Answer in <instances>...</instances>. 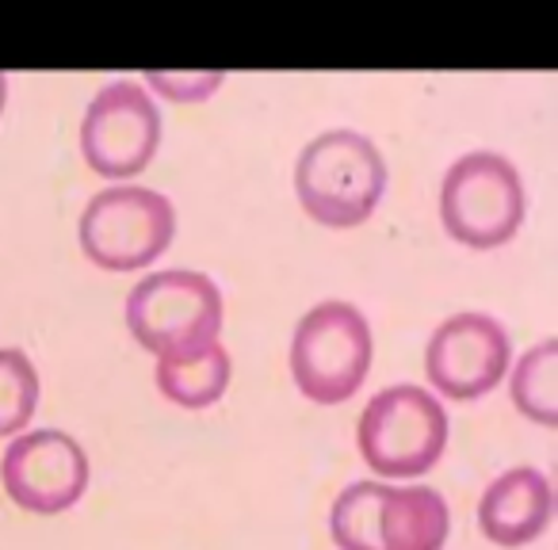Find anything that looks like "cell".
Returning <instances> with one entry per match:
<instances>
[{"instance_id":"obj_3","label":"cell","mask_w":558,"mask_h":550,"mask_svg":"<svg viewBox=\"0 0 558 550\" xmlns=\"http://www.w3.org/2000/svg\"><path fill=\"white\" fill-rule=\"evenodd\" d=\"M375 337L364 310L326 298L306 310L291 337V375L299 390L322 405L344 402L360 390L372 367Z\"/></svg>"},{"instance_id":"obj_9","label":"cell","mask_w":558,"mask_h":550,"mask_svg":"<svg viewBox=\"0 0 558 550\" xmlns=\"http://www.w3.org/2000/svg\"><path fill=\"white\" fill-rule=\"evenodd\" d=\"M0 481L16 504L32 512H62L85 493L88 455L62 428H35L0 455Z\"/></svg>"},{"instance_id":"obj_1","label":"cell","mask_w":558,"mask_h":550,"mask_svg":"<svg viewBox=\"0 0 558 550\" xmlns=\"http://www.w3.org/2000/svg\"><path fill=\"white\" fill-rule=\"evenodd\" d=\"M295 192L306 215L326 225H360L375 215L387 192V161L379 146L360 131L318 134L303 146L295 164Z\"/></svg>"},{"instance_id":"obj_7","label":"cell","mask_w":558,"mask_h":550,"mask_svg":"<svg viewBox=\"0 0 558 550\" xmlns=\"http://www.w3.org/2000/svg\"><path fill=\"white\" fill-rule=\"evenodd\" d=\"M161 146V111L138 81H111L93 96L81 119V154L108 180H131Z\"/></svg>"},{"instance_id":"obj_13","label":"cell","mask_w":558,"mask_h":550,"mask_svg":"<svg viewBox=\"0 0 558 550\" xmlns=\"http://www.w3.org/2000/svg\"><path fill=\"white\" fill-rule=\"evenodd\" d=\"M512 402L539 425H558V341L543 337L512 367Z\"/></svg>"},{"instance_id":"obj_10","label":"cell","mask_w":558,"mask_h":550,"mask_svg":"<svg viewBox=\"0 0 558 550\" xmlns=\"http://www.w3.org/2000/svg\"><path fill=\"white\" fill-rule=\"evenodd\" d=\"M555 493L539 466H509L486 486L478 501V524L489 542L520 547L550 524Z\"/></svg>"},{"instance_id":"obj_2","label":"cell","mask_w":558,"mask_h":550,"mask_svg":"<svg viewBox=\"0 0 558 550\" xmlns=\"http://www.w3.org/2000/svg\"><path fill=\"white\" fill-rule=\"evenodd\" d=\"M527 192L517 164L494 149H474L451 161L440 184V222L459 245L497 248L520 230Z\"/></svg>"},{"instance_id":"obj_4","label":"cell","mask_w":558,"mask_h":550,"mask_svg":"<svg viewBox=\"0 0 558 550\" xmlns=\"http://www.w3.org/2000/svg\"><path fill=\"white\" fill-rule=\"evenodd\" d=\"M356 440L367 466L387 478L425 474L448 443V410L433 390L395 382L364 405Z\"/></svg>"},{"instance_id":"obj_12","label":"cell","mask_w":558,"mask_h":550,"mask_svg":"<svg viewBox=\"0 0 558 550\" xmlns=\"http://www.w3.org/2000/svg\"><path fill=\"white\" fill-rule=\"evenodd\" d=\"M230 352L222 349L218 337L157 356V387L165 398L187 405V410H203V405L218 402L222 390L230 387Z\"/></svg>"},{"instance_id":"obj_6","label":"cell","mask_w":558,"mask_h":550,"mask_svg":"<svg viewBox=\"0 0 558 550\" xmlns=\"http://www.w3.org/2000/svg\"><path fill=\"white\" fill-rule=\"evenodd\" d=\"M126 326L134 341L157 356L210 341L222 326V291L207 271H154V276H142L126 295Z\"/></svg>"},{"instance_id":"obj_14","label":"cell","mask_w":558,"mask_h":550,"mask_svg":"<svg viewBox=\"0 0 558 550\" xmlns=\"http://www.w3.org/2000/svg\"><path fill=\"white\" fill-rule=\"evenodd\" d=\"M39 371L24 349H0V436H12L32 420L39 405Z\"/></svg>"},{"instance_id":"obj_8","label":"cell","mask_w":558,"mask_h":550,"mask_svg":"<svg viewBox=\"0 0 558 550\" xmlns=\"http://www.w3.org/2000/svg\"><path fill=\"white\" fill-rule=\"evenodd\" d=\"M509 329L482 310H463L433 329L425 349V371L444 398L471 402L494 390L509 371Z\"/></svg>"},{"instance_id":"obj_15","label":"cell","mask_w":558,"mask_h":550,"mask_svg":"<svg viewBox=\"0 0 558 550\" xmlns=\"http://www.w3.org/2000/svg\"><path fill=\"white\" fill-rule=\"evenodd\" d=\"M149 85L169 100H207L222 85V73H149Z\"/></svg>"},{"instance_id":"obj_16","label":"cell","mask_w":558,"mask_h":550,"mask_svg":"<svg viewBox=\"0 0 558 550\" xmlns=\"http://www.w3.org/2000/svg\"><path fill=\"white\" fill-rule=\"evenodd\" d=\"M4 100H9V77L0 73V111H4Z\"/></svg>"},{"instance_id":"obj_11","label":"cell","mask_w":558,"mask_h":550,"mask_svg":"<svg viewBox=\"0 0 558 550\" xmlns=\"http://www.w3.org/2000/svg\"><path fill=\"white\" fill-rule=\"evenodd\" d=\"M451 512L433 486H387L375 493V550H440Z\"/></svg>"},{"instance_id":"obj_5","label":"cell","mask_w":558,"mask_h":550,"mask_svg":"<svg viewBox=\"0 0 558 550\" xmlns=\"http://www.w3.org/2000/svg\"><path fill=\"white\" fill-rule=\"evenodd\" d=\"M177 233L172 199L154 187H100L81 210V248L104 271H138L169 248Z\"/></svg>"}]
</instances>
